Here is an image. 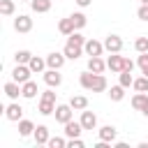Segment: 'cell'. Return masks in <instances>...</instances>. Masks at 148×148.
Returning a JSON list of instances; mask_svg holds the SVG:
<instances>
[{
	"instance_id": "2e32d148",
	"label": "cell",
	"mask_w": 148,
	"mask_h": 148,
	"mask_svg": "<svg viewBox=\"0 0 148 148\" xmlns=\"http://www.w3.org/2000/svg\"><path fill=\"white\" fill-rule=\"evenodd\" d=\"M81 132H83V125H81V123H74V120L65 123V136H67V139L81 136Z\"/></svg>"
},
{
	"instance_id": "ffe728a7",
	"label": "cell",
	"mask_w": 148,
	"mask_h": 148,
	"mask_svg": "<svg viewBox=\"0 0 148 148\" xmlns=\"http://www.w3.org/2000/svg\"><path fill=\"white\" fill-rule=\"evenodd\" d=\"M69 106H72L74 111H83V109H88V97H86V95H74V97L69 99Z\"/></svg>"
},
{
	"instance_id": "4316f807",
	"label": "cell",
	"mask_w": 148,
	"mask_h": 148,
	"mask_svg": "<svg viewBox=\"0 0 148 148\" xmlns=\"http://www.w3.org/2000/svg\"><path fill=\"white\" fill-rule=\"evenodd\" d=\"M146 104H148V95H146V92H136V95L132 97V106H134L136 111H141Z\"/></svg>"
},
{
	"instance_id": "d590c367",
	"label": "cell",
	"mask_w": 148,
	"mask_h": 148,
	"mask_svg": "<svg viewBox=\"0 0 148 148\" xmlns=\"http://www.w3.org/2000/svg\"><path fill=\"white\" fill-rule=\"evenodd\" d=\"M136 16H139L141 21H148V5H141V7L136 9Z\"/></svg>"
},
{
	"instance_id": "836d02e7",
	"label": "cell",
	"mask_w": 148,
	"mask_h": 148,
	"mask_svg": "<svg viewBox=\"0 0 148 148\" xmlns=\"http://www.w3.org/2000/svg\"><path fill=\"white\" fill-rule=\"evenodd\" d=\"M46 146H49V148H65V146H67V139H62V136H51Z\"/></svg>"
},
{
	"instance_id": "5bb4252c",
	"label": "cell",
	"mask_w": 148,
	"mask_h": 148,
	"mask_svg": "<svg viewBox=\"0 0 148 148\" xmlns=\"http://www.w3.org/2000/svg\"><path fill=\"white\" fill-rule=\"evenodd\" d=\"M28 65H30L32 74H44V72H46V67H49V65H46V58H37V56H32Z\"/></svg>"
},
{
	"instance_id": "7a4b0ae2",
	"label": "cell",
	"mask_w": 148,
	"mask_h": 148,
	"mask_svg": "<svg viewBox=\"0 0 148 148\" xmlns=\"http://www.w3.org/2000/svg\"><path fill=\"white\" fill-rule=\"evenodd\" d=\"M30 74H32L30 65H16L14 72H12V79L16 83H25V81H30Z\"/></svg>"
},
{
	"instance_id": "f546056e",
	"label": "cell",
	"mask_w": 148,
	"mask_h": 148,
	"mask_svg": "<svg viewBox=\"0 0 148 148\" xmlns=\"http://www.w3.org/2000/svg\"><path fill=\"white\" fill-rule=\"evenodd\" d=\"M14 0H0V14L2 16H12L14 14Z\"/></svg>"
},
{
	"instance_id": "d6a6232c",
	"label": "cell",
	"mask_w": 148,
	"mask_h": 148,
	"mask_svg": "<svg viewBox=\"0 0 148 148\" xmlns=\"http://www.w3.org/2000/svg\"><path fill=\"white\" fill-rule=\"evenodd\" d=\"M134 49L139 53H148V37H136L134 39Z\"/></svg>"
},
{
	"instance_id": "3957f363",
	"label": "cell",
	"mask_w": 148,
	"mask_h": 148,
	"mask_svg": "<svg viewBox=\"0 0 148 148\" xmlns=\"http://www.w3.org/2000/svg\"><path fill=\"white\" fill-rule=\"evenodd\" d=\"M14 30H16V32H30V30H32V18H30L28 14H18V16L14 18Z\"/></svg>"
},
{
	"instance_id": "f1b7e54d",
	"label": "cell",
	"mask_w": 148,
	"mask_h": 148,
	"mask_svg": "<svg viewBox=\"0 0 148 148\" xmlns=\"http://www.w3.org/2000/svg\"><path fill=\"white\" fill-rule=\"evenodd\" d=\"M72 21H74V25H76V30H81V28H86V23H88V18H86V14L83 12H74L72 16H69Z\"/></svg>"
},
{
	"instance_id": "ba28073f",
	"label": "cell",
	"mask_w": 148,
	"mask_h": 148,
	"mask_svg": "<svg viewBox=\"0 0 148 148\" xmlns=\"http://www.w3.org/2000/svg\"><path fill=\"white\" fill-rule=\"evenodd\" d=\"M72 113H74V109H72L69 104H58V106H56V120L62 123V125L72 120Z\"/></svg>"
},
{
	"instance_id": "83f0119b",
	"label": "cell",
	"mask_w": 148,
	"mask_h": 148,
	"mask_svg": "<svg viewBox=\"0 0 148 148\" xmlns=\"http://www.w3.org/2000/svg\"><path fill=\"white\" fill-rule=\"evenodd\" d=\"M39 113H42V116H51V113H56V102L39 99Z\"/></svg>"
},
{
	"instance_id": "d6986e66",
	"label": "cell",
	"mask_w": 148,
	"mask_h": 148,
	"mask_svg": "<svg viewBox=\"0 0 148 148\" xmlns=\"http://www.w3.org/2000/svg\"><path fill=\"white\" fill-rule=\"evenodd\" d=\"M109 88V83H106V76L104 74H95V79H92V92H104Z\"/></svg>"
},
{
	"instance_id": "484cf974",
	"label": "cell",
	"mask_w": 148,
	"mask_h": 148,
	"mask_svg": "<svg viewBox=\"0 0 148 148\" xmlns=\"http://www.w3.org/2000/svg\"><path fill=\"white\" fill-rule=\"evenodd\" d=\"M30 58H32V53H30L28 49H21V51H16V53H14L16 65H28V62H30Z\"/></svg>"
},
{
	"instance_id": "8d00e7d4",
	"label": "cell",
	"mask_w": 148,
	"mask_h": 148,
	"mask_svg": "<svg viewBox=\"0 0 148 148\" xmlns=\"http://www.w3.org/2000/svg\"><path fill=\"white\" fill-rule=\"evenodd\" d=\"M136 65H139V67H141V72H143V69L148 67V53H141V56H139V60H136Z\"/></svg>"
},
{
	"instance_id": "52a82bcc",
	"label": "cell",
	"mask_w": 148,
	"mask_h": 148,
	"mask_svg": "<svg viewBox=\"0 0 148 148\" xmlns=\"http://www.w3.org/2000/svg\"><path fill=\"white\" fill-rule=\"evenodd\" d=\"M5 118H7V120H12V123H18V120L23 118V106H21V104H16V102H12V104L5 109Z\"/></svg>"
},
{
	"instance_id": "b9f144b4",
	"label": "cell",
	"mask_w": 148,
	"mask_h": 148,
	"mask_svg": "<svg viewBox=\"0 0 148 148\" xmlns=\"http://www.w3.org/2000/svg\"><path fill=\"white\" fill-rule=\"evenodd\" d=\"M141 5H148V0H141Z\"/></svg>"
},
{
	"instance_id": "60d3db41",
	"label": "cell",
	"mask_w": 148,
	"mask_h": 148,
	"mask_svg": "<svg viewBox=\"0 0 148 148\" xmlns=\"http://www.w3.org/2000/svg\"><path fill=\"white\" fill-rule=\"evenodd\" d=\"M143 74H146V76H148V67H146V69H143Z\"/></svg>"
},
{
	"instance_id": "9c48e42d",
	"label": "cell",
	"mask_w": 148,
	"mask_h": 148,
	"mask_svg": "<svg viewBox=\"0 0 148 148\" xmlns=\"http://www.w3.org/2000/svg\"><path fill=\"white\" fill-rule=\"evenodd\" d=\"M65 60H67V56H65V53H58V51H53V53L46 56V65H49L51 69H60V67L65 65Z\"/></svg>"
},
{
	"instance_id": "f35d334b",
	"label": "cell",
	"mask_w": 148,
	"mask_h": 148,
	"mask_svg": "<svg viewBox=\"0 0 148 148\" xmlns=\"http://www.w3.org/2000/svg\"><path fill=\"white\" fill-rule=\"evenodd\" d=\"M125 69H130V72H132V69H134V62H132V60H130V58H125Z\"/></svg>"
},
{
	"instance_id": "277c9868",
	"label": "cell",
	"mask_w": 148,
	"mask_h": 148,
	"mask_svg": "<svg viewBox=\"0 0 148 148\" xmlns=\"http://www.w3.org/2000/svg\"><path fill=\"white\" fill-rule=\"evenodd\" d=\"M104 49H106L109 53H120V51H123V37H120V35H109V37L104 39Z\"/></svg>"
},
{
	"instance_id": "6da1fadb",
	"label": "cell",
	"mask_w": 148,
	"mask_h": 148,
	"mask_svg": "<svg viewBox=\"0 0 148 148\" xmlns=\"http://www.w3.org/2000/svg\"><path fill=\"white\" fill-rule=\"evenodd\" d=\"M106 69H111L113 74H120L125 69V56H118V53H111L106 58Z\"/></svg>"
},
{
	"instance_id": "7bdbcfd3",
	"label": "cell",
	"mask_w": 148,
	"mask_h": 148,
	"mask_svg": "<svg viewBox=\"0 0 148 148\" xmlns=\"http://www.w3.org/2000/svg\"><path fill=\"white\" fill-rule=\"evenodd\" d=\"M23 2H32V0H23Z\"/></svg>"
},
{
	"instance_id": "ab89813d",
	"label": "cell",
	"mask_w": 148,
	"mask_h": 148,
	"mask_svg": "<svg viewBox=\"0 0 148 148\" xmlns=\"http://www.w3.org/2000/svg\"><path fill=\"white\" fill-rule=\"evenodd\" d=\"M74 2H76V5H79V7H88V5H90V2H92V0H74Z\"/></svg>"
},
{
	"instance_id": "7c38bea8",
	"label": "cell",
	"mask_w": 148,
	"mask_h": 148,
	"mask_svg": "<svg viewBox=\"0 0 148 148\" xmlns=\"http://www.w3.org/2000/svg\"><path fill=\"white\" fill-rule=\"evenodd\" d=\"M62 53H65L69 60H76V58L83 53V46H81V44H74V42H69V39H67V44H65Z\"/></svg>"
},
{
	"instance_id": "4fadbf2b",
	"label": "cell",
	"mask_w": 148,
	"mask_h": 148,
	"mask_svg": "<svg viewBox=\"0 0 148 148\" xmlns=\"http://www.w3.org/2000/svg\"><path fill=\"white\" fill-rule=\"evenodd\" d=\"M99 139L102 141H106V143H116V134H118V130L113 127V125H104V127H99Z\"/></svg>"
},
{
	"instance_id": "5b68a950",
	"label": "cell",
	"mask_w": 148,
	"mask_h": 148,
	"mask_svg": "<svg viewBox=\"0 0 148 148\" xmlns=\"http://www.w3.org/2000/svg\"><path fill=\"white\" fill-rule=\"evenodd\" d=\"M83 51H86V56H102L106 49H104V42H97V39H86Z\"/></svg>"
},
{
	"instance_id": "8992f818",
	"label": "cell",
	"mask_w": 148,
	"mask_h": 148,
	"mask_svg": "<svg viewBox=\"0 0 148 148\" xmlns=\"http://www.w3.org/2000/svg\"><path fill=\"white\" fill-rule=\"evenodd\" d=\"M58 72H60V69H51V67L44 72V83H46L49 88H58V86L62 83V74H58Z\"/></svg>"
},
{
	"instance_id": "74e56055",
	"label": "cell",
	"mask_w": 148,
	"mask_h": 148,
	"mask_svg": "<svg viewBox=\"0 0 148 148\" xmlns=\"http://www.w3.org/2000/svg\"><path fill=\"white\" fill-rule=\"evenodd\" d=\"M42 99H49V102H56V92H53V90H44V92H42Z\"/></svg>"
},
{
	"instance_id": "44dd1931",
	"label": "cell",
	"mask_w": 148,
	"mask_h": 148,
	"mask_svg": "<svg viewBox=\"0 0 148 148\" xmlns=\"http://www.w3.org/2000/svg\"><path fill=\"white\" fill-rule=\"evenodd\" d=\"M58 30H60L62 35H67V37H69V35L76 30V25H74V21L67 16V18H60V23H58Z\"/></svg>"
},
{
	"instance_id": "4dcf8cb0",
	"label": "cell",
	"mask_w": 148,
	"mask_h": 148,
	"mask_svg": "<svg viewBox=\"0 0 148 148\" xmlns=\"http://www.w3.org/2000/svg\"><path fill=\"white\" fill-rule=\"evenodd\" d=\"M132 88H134L136 92H146V90H148V76L143 74V76H139V79H134V83H132Z\"/></svg>"
},
{
	"instance_id": "d4e9b609",
	"label": "cell",
	"mask_w": 148,
	"mask_h": 148,
	"mask_svg": "<svg viewBox=\"0 0 148 148\" xmlns=\"http://www.w3.org/2000/svg\"><path fill=\"white\" fill-rule=\"evenodd\" d=\"M109 97H111V102H120L123 97H125V86H111L109 88Z\"/></svg>"
},
{
	"instance_id": "1f68e13d",
	"label": "cell",
	"mask_w": 148,
	"mask_h": 148,
	"mask_svg": "<svg viewBox=\"0 0 148 148\" xmlns=\"http://www.w3.org/2000/svg\"><path fill=\"white\" fill-rule=\"evenodd\" d=\"M118 76H120V86H125V88H130V86L134 83V76H132V72H130V69H123Z\"/></svg>"
},
{
	"instance_id": "cb8c5ba5",
	"label": "cell",
	"mask_w": 148,
	"mask_h": 148,
	"mask_svg": "<svg viewBox=\"0 0 148 148\" xmlns=\"http://www.w3.org/2000/svg\"><path fill=\"white\" fill-rule=\"evenodd\" d=\"M30 7H32V12H37V14H46V12L51 9V0H32Z\"/></svg>"
},
{
	"instance_id": "7402d4cb",
	"label": "cell",
	"mask_w": 148,
	"mask_h": 148,
	"mask_svg": "<svg viewBox=\"0 0 148 148\" xmlns=\"http://www.w3.org/2000/svg\"><path fill=\"white\" fill-rule=\"evenodd\" d=\"M92 79H95V72H81L79 74V83H81V88H86V90H90L92 88Z\"/></svg>"
},
{
	"instance_id": "ac0fdd59",
	"label": "cell",
	"mask_w": 148,
	"mask_h": 148,
	"mask_svg": "<svg viewBox=\"0 0 148 148\" xmlns=\"http://www.w3.org/2000/svg\"><path fill=\"white\" fill-rule=\"evenodd\" d=\"M37 83L35 81H25V83H21V95L25 97V99H32V97H37Z\"/></svg>"
},
{
	"instance_id": "8fae6325",
	"label": "cell",
	"mask_w": 148,
	"mask_h": 148,
	"mask_svg": "<svg viewBox=\"0 0 148 148\" xmlns=\"http://www.w3.org/2000/svg\"><path fill=\"white\" fill-rule=\"evenodd\" d=\"M32 136H35V143H37V146H46V143H49V139H51V136H49V127H46V125H37V127H35V132H32Z\"/></svg>"
},
{
	"instance_id": "30bf717a",
	"label": "cell",
	"mask_w": 148,
	"mask_h": 148,
	"mask_svg": "<svg viewBox=\"0 0 148 148\" xmlns=\"http://www.w3.org/2000/svg\"><path fill=\"white\" fill-rule=\"evenodd\" d=\"M79 123L83 125V130H95V127H97V116H95L92 111H86V109H83Z\"/></svg>"
},
{
	"instance_id": "e575fe53",
	"label": "cell",
	"mask_w": 148,
	"mask_h": 148,
	"mask_svg": "<svg viewBox=\"0 0 148 148\" xmlns=\"http://www.w3.org/2000/svg\"><path fill=\"white\" fill-rule=\"evenodd\" d=\"M67 148H83V141H81L79 136H74V139H67Z\"/></svg>"
},
{
	"instance_id": "603a6c76",
	"label": "cell",
	"mask_w": 148,
	"mask_h": 148,
	"mask_svg": "<svg viewBox=\"0 0 148 148\" xmlns=\"http://www.w3.org/2000/svg\"><path fill=\"white\" fill-rule=\"evenodd\" d=\"M35 132V125H32V120H25V118H21L18 120V134L21 136H30Z\"/></svg>"
},
{
	"instance_id": "e0dca14e",
	"label": "cell",
	"mask_w": 148,
	"mask_h": 148,
	"mask_svg": "<svg viewBox=\"0 0 148 148\" xmlns=\"http://www.w3.org/2000/svg\"><path fill=\"white\" fill-rule=\"evenodd\" d=\"M2 90H5V95H7L9 99H16V97L21 95V83H16V81L12 79V81H7V83H5V88H2Z\"/></svg>"
},
{
	"instance_id": "9a60e30c",
	"label": "cell",
	"mask_w": 148,
	"mask_h": 148,
	"mask_svg": "<svg viewBox=\"0 0 148 148\" xmlns=\"http://www.w3.org/2000/svg\"><path fill=\"white\" fill-rule=\"evenodd\" d=\"M88 69L95 72V74H102V72L106 69V62H104L99 56H90V58H88Z\"/></svg>"
}]
</instances>
